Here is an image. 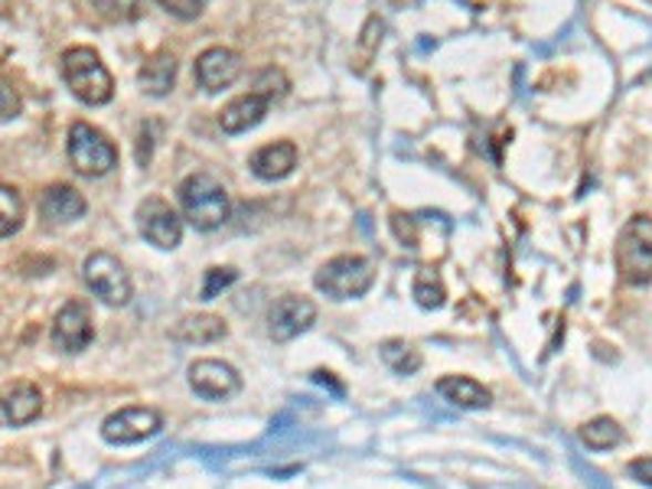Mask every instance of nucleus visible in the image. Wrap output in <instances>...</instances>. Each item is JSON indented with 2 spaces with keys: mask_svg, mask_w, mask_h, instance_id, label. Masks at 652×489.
Masks as SVG:
<instances>
[{
  "mask_svg": "<svg viewBox=\"0 0 652 489\" xmlns=\"http://www.w3.org/2000/svg\"><path fill=\"white\" fill-rule=\"evenodd\" d=\"M179 209L193 229L213 232L229 219V193L216 177L193 174L179 184Z\"/></svg>",
  "mask_w": 652,
  "mask_h": 489,
  "instance_id": "1",
  "label": "nucleus"
},
{
  "mask_svg": "<svg viewBox=\"0 0 652 489\" xmlns=\"http://www.w3.org/2000/svg\"><path fill=\"white\" fill-rule=\"evenodd\" d=\"M613 261L617 274L630 288H646L652 281V219L650 216H633L613 245Z\"/></svg>",
  "mask_w": 652,
  "mask_h": 489,
  "instance_id": "2",
  "label": "nucleus"
},
{
  "mask_svg": "<svg viewBox=\"0 0 652 489\" xmlns=\"http://www.w3.org/2000/svg\"><path fill=\"white\" fill-rule=\"evenodd\" d=\"M62 75H65V85L72 89V95L85 105H108L115 95L112 72L99 60V53L89 46H75L62 56Z\"/></svg>",
  "mask_w": 652,
  "mask_h": 489,
  "instance_id": "3",
  "label": "nucleus"
},
{
  "mask_svg": "<svg viewBox=\"0 0 652 489\" xmlns=\"http://www.w3.org/2000/svg\"><path fill=\"white\" fill-rule=\"evenodd\" d=\"M69 164L82 177H105L118 167V147L92 124L75 122L69 127Z\"/></svg>",
  "mask_w": 652,
  "mask_h": 489,
  "instance_id": "4",
  "label": "nucleus"
},
{
  "mask_svg": "<svg viewBox=\"0 0 652 489\" xmlns=\"http://www.w3.org/2000/svg\"><path fill=\"white\" fill-rule=\"evenodd\" d=\"M317 288L330 298V301H353V298H362L372 281H375V271L365 258L359 254H340L333 261H327L320 271H317Z\"/></svg>",
  "mask_w": 652,
  "mask_h": 489,
  "instance_id": "5",
  "label": "nucleus"
},
{
  "mask_svg": "<svg viewBox=\"0 0 652 489\" xmlns=\"http://www.w3.org/2000/svg\"><path fill=\"white\" fill-rule=\"evenodd\" d=\"M82 278H85L89 291H92L102 304L124 306L131 301V278H127L124 264H121L115 254H108V251L89 254L85 264H82Z\"/></svg>",
  "mask_w": 652,
  "mask_h": 489,
  "instance_id": "6",
  "label": "nucleus"
},
{
  "mask_svg": "<svg viewBox=\"0 0 652 489\" xmlns=\"http://www.w3.org/2000/svg\"><path fill=\"white\" fill-rule=\"evenodd\" d=\"M137 226H141V236L147 242L164 248V251L167 248H177L179 239H183V219H179V212L170 202H164L157 196H151V199L141 202Z\"/></svg>",
  "mask_w": 652,
  "mask_h": 489,
  "instance_id": "7",
  "label": "nucleus"
},
{
  "mask_svg": "<svg viewBox=\"0 0 652 489\" xmlns=\"http://www.w3.org/2000/svg\"><path fill=\"white\" fill-rule=\"evenodd\" d=\"M161 428H164L161 412L134 405V408H121L118 415L105 418L102 437H105L108 444H141V440L154 437Z\"/></svg>",
  "mask_w": 652,
  "mask_h": 489,
  "instance_id": "8",
  "label": "nucleus"
},
{
  "mask_svg": "<svg viewBox=\"0 0 652 489\" xmlns=\"http://www.w3.org/2000/svg\"><path fill=\"white\" fill-rule=\"evenodd\" d=\"M50 336H53V346L62 350V353H82V350H89L92 340H95V330H92V316H89L85 304L72 301V304L62 306L60 313H56V320H53Z\"/></svg>",
  "mask_w": 652,
  "mask_h": 489,
  "instance_id": "9",
  "label": "nucleus"
},
{
  "mask_svg": "<svg viewBox=\"0 0 652 489\" xmlns=\"http://www.w3.org/2000/svg\"><path fill=\"white\" fill-rule=\"evenodd\" d=\"M317 320V306L307 298H281L268 310V333L275 343H288L300 333H307Z\"/></svg>",
  "mask_w": 652,
  "mask_h": 489,
  "instance_id": "10",
  "label": "nucleus"
},
{
  "mask_svg": "<svg viewBox=\"0 0 652 489\" xmlns=\"http://www.w3.org/2000/svg\"><path fill=\"white\" fill-rule=\"evenodd\" d=\"M193 75H196V85L203 92H222L236 82L241 75V56L236 50H226V46H213L206 50L196 65H193Z\"/></svg>",
  "mask_w": 652,
  "mask_h": 489,
  "instance_id": "11",
  "label": "nucleus"
},
{
  "mask_svg": "<svg viewBox=\"0 0 652 489\" xmlns=\"http://www.w3.org/2000/svg\"><path fill=\"white\" fill-rule=\"evenodd\" d=\"M241 378L238 372L229 363H219V360H199L189 366V388L199 395V398H209V402H219V398H229L236 395Z\"/></svg>",
  "mask_w": 652,
  "mask_h": 489,
  "instance_id": "12",
  "label": "nucleus"
},
{
  "mask_svg": "<svg viewBox=\"0 0 652 489\" xmlns=\"http://www.w3.org/2000/svg\"><path fill=\"white\" fill-rule=\"evenodd\" d=\"M43 412V395L30 382H13L0 392V428H20L37 422Z\"/></svg>",
  "mask_w": 652,
  "mask_h": 489,
  "instance_id": "13",
  "label": "nucleus"
},
{
  "mask_svg": "<svg viewBox=\"0 0 652 489\" xmlns=\"http://www.w3.org/2000/svg\"><path fill=\"white\" fill-rule=\"evenodd\" d=\"M85 209H89V206H85L82 193L65 184L46 186V189H43V196H40V216H43L50 226L75 222V219H82V216H85Z\"/></svg>",
  "mask_w": 652,
  "mask_h": 489,
  "instance_id": "14",
  "label": "nucleus"
},
{
  "mask_svg": "<svg viewBox=\"0 0 652 489\" xmlns=\"http://www.w3.org/2000/svg\"><path fill=\"white\" fill-rule=\"evenodd\" d=\"M297 167V147L291 141L265 144L251 154V174L258 180H284Z\"/></svg>",
  "mask_w": 652,
  "mask_h": 489,
  "instance_id": "15",
  "label": "nucleus"
},
{
  "mask_svg": "<svg viewBox=\"0 0 652 489\" xmlns=\"http://www.w3.org/2000/svg\"><path fill=\"white\" fill-rule=\"evenodd\" d=\"M268 105H271V98H265L261 92L251 89L248 95H238V98H232V102L222 108L219 124H222L226 134H241V131L255 127V124L268 115Z\"/></svg>",
  "mask_w": 652,
  "mask_h": 489,
  "instance_id": "16",
  "label": "nucleus"
},
{
  "mask_svg": "<svg viewBox=\"0 0 652 489\" xmlns=\"http://www.w3.org/2000/svg\"><path fill=\"white\" fill-rule=\"evenodd\" d=\"M437 395L457 408H467V412H476V408H489L493 395L489 388H483L479 382L467 378V375H447L437 382Z\"/></svg>",
  "mask_w": 652,
  "mask_h": 489,
  "instance_id": "17",
  "label": "nucleus"
},
{
  "mask_svg": "<svg viewBox=\"0 0 652 489\" xmlns=\"http://www.w3.org/2000/svg\"><path fill=\"white\" fill-rule=\"evenodd\" d=\"M141 89L147 92V95H154V98H161V95H167L170 89H174V79H177V60L170 56V53H161V56H154L151 62H144V69H141Z\"/></svg>",
  "mask_w": 652,
  "mask_h": 489,
  "instance_id": "18",
  "label": "nucleus"
},
{
  "mask_svg": "<svg viewBox=\"0 0 652 489\" xmlns=\"http://www.w3.org/2000/svg\"><path fill=\"white\" fill-rule=\"evenodd\" d=\"M177 343H216L226 336V323L219 316H186L170 333Z\"/></svg>",
  "mask_w": 652,
  "mask_h": 489,
  "instance_id": "19",
  "label": "nucleus"
},
{
  "mask_svg": "<svg viewBox=\"0 0 652 489\" xmlns=\"http://www.w3.org/2000/svg\"><path fill=\"white\" fill-rule=\"evenodd\" d=\"M379 356H382V363L392 368L395 375H415L417 368H421V353H417L415 346L402 343V340L382 343Z\"/></svg>",
  "mask_w": 652,
  "mask_h": 489,
  "instance_id": "20",
  "label": "nucleus"
},
{
  "mask_svg": "<svg viewBox=\"0 0 652 489\" xmlns=\"http://www.w3.org/2000/svg\"><path fill=\"white\" fill-rule=\"evenodd\" d=\"M412 294H415V301L424 306V310H437V306H444V301H447V291H444L441 274L431 271V268H421V271H417Z\"/></svg>",
  "mask_w": 652,
  "mask_h": 489,
  "instance_id": "21",
  "label": "nucleus"
},
{
  "mask_svg": "<svg viewBox=\"0 0 652 489\" xmlns=\"http://www.w3.org/2000/svg\"><path fill=\"white\" fill-rule=\"evenodd\" d=\"M581 440L591 447V450H613L620 440H623V428L613 422V418H593L581 430Z\"/></svg>",
  "mask_w": 652,
  "mask_h": 489,
  "instance_id": "22",
  "label": "nucleus"
},
{
  "mask_svg": "<svg viewBox=\"0 0 652 489\" xmlns=\"http://www.w3.org/2000/svg\"><path fill=\"white\" fill-rule=\"evenodd\" d=\"M23 226V196L13 186H0V239H10Z\"/></svg>",
  "mask_w": 652,
  "mask_h": 489,
  "instance_id": "23",
  "label": "nucleus"
},
{
  "mask_svg": "<svg viewBox=\"0 0 652 489\" xmlns=\"http://www.w3.org/2000/svg\"><path fill=\"white\" fill-rule=\"evenodd\" d=\"M92 3L102 17L118 20V23L141 17V10H144V0H92Z\"/></svg>",
  "mask_w": 652,
  "mask_h": 489,
  "instance_id": "24",
  "label": "nucleus"
},
{
  "mask_svg": "<svg viewBox=\"0 0 652 489\" xmlns=\"http://www.w3.org/2000/svg\"><path fill=\"white\" fill-rule=\"evenodd\" d=\"M255 92H261L265 98H281L284 92H288V79H284V72L281 69H265L258 79H255Z\"/></svg>",
  "mask_w": 652,
  "mask_h": 489,
  "instance_id": "25",
  "label": "nucleus"
},
{
  "mask_svg": "<svg viewBox=\"0 0 652 489\" xmlns=\"http://www.w3.org/2000/svg\"><path fill=\"white\" fill-rule=\"evenodd\" d=\"M236 271L232 268H209L206 271V284H203V301H213L219 291H226L229 284H236Z\"/></svg>",
  "mask_w": 652,
  "mask_h": 489,
  "instance_id": "26",
  "label": "nucleus"
},
{
  "mask_svg": "<svg viewBox=\"0 0 652 489\" xmlns=\"http://www.w3.org/2000/svg\"><path fill=\"white\" fill-rule=\"evenodd\" d=\"M206 3H209V0H161V7H164V10H170V13L179 17V20H193V17H199V13L206 10Z\"/></svg>",
  "mask_w": 652,
  "mask_h": 489,
  "instance_id": "27",
  "label": "nucleus"
},
{
  "mask_svg": "<svg viewBox=\"0 0 652 489\" xmlns=\"http://www.w3.org/2000/svg\"><path fill=\"white\" fill-rule=\"evenodd\" d=\"M17 115H20V95L7 79H0V122L17 118Z\"/></svg>",
  "mask_w": 652,
  "mask_h": 489,
  "instance_id": "28",
  "label": "nucleus"
},
{
  "mask_svg": "<svg viewBox=\"0 0 652 489\" xmlns=\"http://www.w3.org/2000/svg\"><path fill=\"white\" fill-rule=\"evenodd\" d=\"M630 477H633V480H640L643 487L652 489V457H640V460H633V464H630Z\"/></svg>",
  "mask_w": 652,
  "mask_h": 489,
  "instance_id": "29",
  "label": "nucleus"
}]
</instances>
